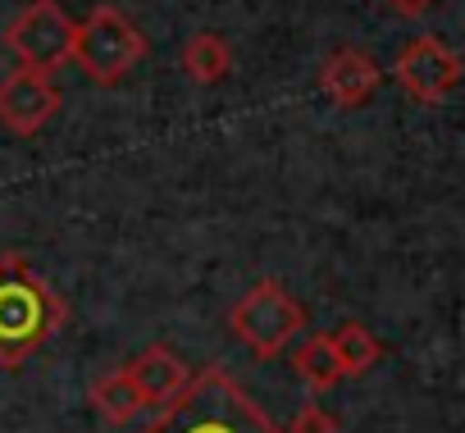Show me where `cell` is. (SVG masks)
Segmentation results:
<instances>
[{
	"label": "cell",
	"instance_id": "6da1fadb",
	"mask_svg": "<svg viewBox=\"0 0 465 433\" xmlns=\"http://www.w3.org/2000/svg\"><path fill=\"white\" fill-rule=\"evenodd\" d=\"M142 433H283L223 369H201Z\"/></svg>",
	"mask_w": 465,
	"mask_h": 433
},
{
	"label": "cell",
	"instance_id": "7a4b0ae2",
	"mask_svg": "<svg viewBox=\"0 0 465 433\" xmlns=\"http://www.w3.org/2000/svg\"><path fill=\"white\" fill-rule=\"evenodd\" d=\"M69 306L60 292L24 261V256H0V365L19 369L60 324Z\"/></svg>",
	"mask_w": 465,
	"mask_h": 433
},
{
	"label": "cell",
	"instance_id": "3957f363",
	"mask_svg": "<svg viewBox=\"0 0 465 433\" xmlns=\"http://www.w3.org/2000/svg\"><path fill=\"white\" fill-rule=\"evenodd\" d=\"M74 60L83 64V74L101 87H114L124 83L142 60H146V37L142 28L114 10V5H96L83 24H78V37H74Z\"/></svg>",
	"mask_w": 465,
	"mask_h": 433
},
{
	"label": "cell",
	"instance_id": "277c9868",
	"mask_svg": "<svg viewBox=\"0 0 465 433\" xmlns=\"http://www.w3.org/2000/svg\"><path fill=\"white\" fill-rule=\"evenodd\" d=\"M228 329H232V338H238L242 347H252L256 356L274 360L306 329V310L279 279H261L256 288H247L238 297V306L228 310Z\"/></svg>",
	"mask_w": 465,
	"mask_h": 433
},
{
	"label": "cell",
	"instance_id": "5b68a950",
	"mask_svg": "<svg viewBox=\"0 0 465 433\" xmlns=\"http://www.w3.org/2000/svg\"><path fill=\"white\" fill-rule=\"evenodd\" d=\"M74 37H78V19L60 0H28L5 28V46L15 51L19 69H37V74L64 69L74 60Z\"/></svg>",
	"mask_w": 465,
	"mask_h": 433
},
{
	"label": "cell",
	"instance_id": "8992f818",
	"mask_svg": "<svg viewBox=\"0 0 465 433\" xmlns=\"http://www.w3.org/2000/svg\"><path fill=\"white\" fill-rule=\"evenodd\" d=\"M392 78L401 83V92L415 105H442L460 83V55L438 37H415V42L401 46Z\"/></svg>",
	"mask_w": 465,
	"mask_h": 433
},
{
	"label": "cell",
	"instance_id": "52a82bcc",
	"mask_svg": "<svg viewBox=\"0 0 465 433\" xmlns=\"http://www.w3.org/2000/svg\"><path fill=\"white\" fill-rule=\"evenodd\" d=\"M60 110V87L51 83V74L37 69H15L5 83H0V123H5L15 137H33L42 133Z\"/></svg>",
	"mask_w": 465,
	"mask_h": 433
},
{
	"label": "cell",
	"instance_id": "ba28073f",
	"mask_svg": "<svg viewBox=\"0 0 465 433\" xmlns=\"http://www.w3.org/2000/svg\"><path fill=\"white\" fill-rule=\"evenodd\" d=\"M379 83H383L379 60L365 55V51H356V46H338V51L324 60V69H320V92H324L333 105H342V110L365 105V101L379 92Z\"/></svg>",
	"mask_w": 465,
	"mask_h": 433
},
{
	"label": "cell",
	"instance_id": "9c48e42d",
	"mask_svg": "<svg viewBox=\"0 0 465 433\" xmlns=\"http://www.w3.org/2000/svg\"><path fill=\"white\" fill-rule=\"evenodd\" d=\"M128 369V379L137 383V392H142V406H164V401H173L183 388H187V365H183V356L173 351V347H146L137 360H128L124 365Z\"/></svg>",
	"mask_w": 465,
	"mask_h": 433
},
{
	"label": "cell",
	"instance_id": "30bf717a",
	"mask_svg": "<svg viewBox=\"0 0 465 433\" xmlns=\"http://www.w3.org/2000/svg\"><path fill=\"white\" fill-rule=\"evenodd\" d=\"M183 74L196 87H214L232 74V46L219 33H192L183 46Z\"/></svg>",
	"mask_w": 465,
	"mask_h": 433
},
{
	"label": "cell",
	"instance_id": "8fae6325",
	"mask_svg": "<svg viewBox=\"0 0 465 433\" xmlns=\"http://www.w3.org/2000/svg\"><path fill=\"white\" fill-rule=\"evenodd\" d=\"M329 347H333V356H338V369H342V379L370 374V369L379 365V356H383V342H379V338H374L365 324H356V320L338 324V329L329 333Z\"/></svg>",
	"mask_w": 465,
	"mask_h": 433
},
{
	"label": "cell",
	"instance_id": "7c38bea8",
	"mask_svg": "<svg viewBox=\"0 0 465 433\" xmlns=\"http://www.w3.org/2000/svg\"><path fill=\"white\" fill-rule=\"evenodd\" d=\"M92 406L101 410V419L128 424V419L142 410V392H137V383L128 379V369H110L105 379L92 383Z\"/></svg>",
	"mask_w": 465,
	"mask_h": 433
},
{
	"label": "cell",
	"instance_id": "4fadbf2b",
	"mask_svg": "<svg viewBox=\"0 0 465 433\" xmlns=\"http://www.w3.org/2000/svg\"><path fill=\"white\" fill-rule=\"evenodd\" d=\"M292 365H297V374H302V379H306L315 392H324V388H333V383L342 379V369H338V356H333V347H329V333H315V338H306V342L297 347Z\"/></svg>",
	"mask_w": 465,
	"mask_h": 433
},
{
	"label": "cell",
	"instance_id": "5bb4252c",
	"mask_svg": "<svg viewBox=\"0 0 465 433\" xmlns=\"http://www.w3.org/2000/svg\"><path fill=\"white\" fill-rule=\"evenodd\" d=\"M288 433H338V419H333V415H329L320 401H306V406L292 415Z\"/></svg>",
	"mask_w": 465,
	"mask_h": 433
},
{
	"label": "cell",
	"instance_id": "9a60e30c",
	"mask_svg": "<svg viewBox=\"0 0 465 433\" xmlns=\"http://www.w3.org/2000/svg\"><path fill=\"white\" fill-rule=\"evenodd\" d=\"M388 5H392V15H401V19H424L433 0H388Z\"/></svg>",
	"mask_w": 465,
	"mask_h": 433
}]
</instances>
